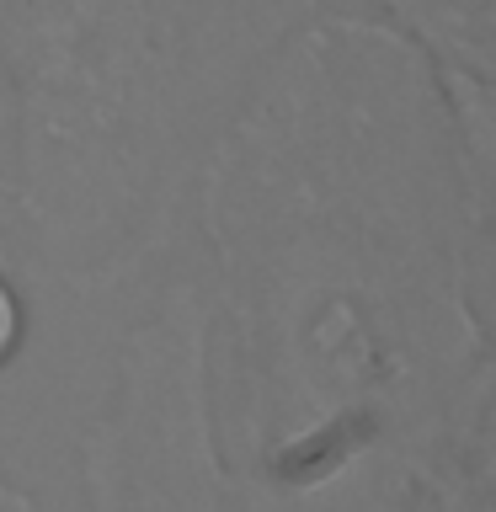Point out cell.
<instances>
[{"instance_id":"obj_1","label":"cell","mask_w":496,"mask_h":512,"mask_svg":"<svg viewBox=\"0 0 496 512\" xmlns=\"http://www.w3.org/2000/svg\"><path fill=\"white\" fill-rule=\"evenodd\" d=\"M491 187L390 22L320 0L267 54L171 246L219 448L267 507L411 480L491 411Z\"/></svg>"},{"instance_id":"obj_2","label":"cell","mask_w":496,"mask_h":512,"mask_svg":"<svg viewBox=\"0 0 496 512\" xmlns=\"http://www.w3.org/2000/svg\"><path fill=\"white\" fill-rule=\"evenodd\" d=\"M320 0H0L16 267L128 294L171 256L208 144Z\"/></svg>"},{"instance_id":"obj_3","label":"cell","mask_w":496,"mask_h":512,"mask_svg":"<svg viewBox=\"0 0 496 512\" xmlns=\"http://www.w3.org/2000/svg\"><path fill=\"white\" fill-rule=\"evenodd\" d=\"M70 459L86 512H272L219 448L208 304L176 251L112 331Z\"/></svg>"},{"instance_id":"obj_4","label":"cell","mask_w":496,"mask_h":512,"mask_svg":"<svg viewBox=\"0 0 496 512\" xmlns=\"http://www.w3.org/2000/svg\"><path fill=\"white\" fill-rule=\"evenodd\" d=\"M38 294L43 288L11 256H0V384L22 374V363L32 352V336H38Z\"/></svg>"},{"instance_id":"obj_5","label":"cell","mask_w":496,"mask_h":512,"mask_svg":"<svg viewBox=\"0 0 496 512\" xmlns=\"http://www.w3.org/2000/svg\"><path fill=\"white\" fill-rule=\"evenodd\" d=\"M6 150H11V123H6V80H0V182H6Z\"/></svg>"},{"instance_id":"obj_6","label":"cell","mask_w":496,"mask_h":512,"mask_svg":"<svg viewBox=\"0 0 496 512\" xmlns=\"http://www.w3.org/2000/svg\"><path fill=\"white\" fill-rule=\"evenodd\" d=\"M0 256H11L16 262V246H11V198L0 192Z\"/></svg>"},{"instance_id":"obj_7","label":"cell","mask_w":496,"mask_h":512,"mask_svg":"<svg viewBox=\"0 0 496 512\" xmlns=\"http://www.w3.org/2000/svg\"><path fill=\"white\" fill-rule=\"evenodd\" d=\"M0 192H6V198H11V187H6V182H0Z\"/></svg>"}]
</instances>
